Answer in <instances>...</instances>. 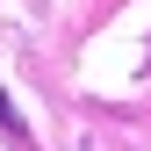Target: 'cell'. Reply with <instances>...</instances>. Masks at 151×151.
Listing matches in <instances>:
<instances>
[{
    "instance_id": "cell-1",
    "label": "cell",
    "mask_w": 151,
    "mask_h": 151,
    "mask_svg": "<svg viewBox=\"0 0 151 151\" xmlns=\"http://www.w3.org/2000/svg\"><path fill=\"white\" fill-rule=\"evenodd\" d=\"M0 122H7V129H14V108H7V93H0Z\"/></svg>"
}]
</instances>
